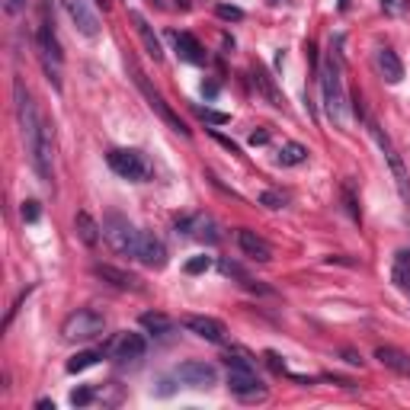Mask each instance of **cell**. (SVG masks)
Returning a JSON list of instances; mask_svg holds the SVG:
<instances>
[{
	"mask_svg": "<svg viewBox=\"0 0 410 410\" xmlns=\"http://www.w3.org/2000/svg\"><path fill=\"white\" fill-rule=\"evenodd\" d=\"M237 247L243 251V257L257 260V263H270V260H272L270 241H266V237H260L257 231H247V228L237 231Z\"/></svg>",
	"mask_w": 410,
	"mask_h": 410,
	"instance_id": "cell-14",
	"label": "cell"
},
{
	"mask_svg": "<svg viewBox=\"0 0 410 410\" xmlns=\"http://www.w3.org/2000/svg\"><path fill=\"white\" fill-rule=\"evenodd\" d=\"M180 7H189V0H180Z\"/></svg>",
	"mask_w": 410,
	"mask_h": 410,
	"instance_id": "cell-42",
	"label": "cell"
},
{
	"mask_svg": "<svg viewBox=\"0 0 410 410\" xmlns=\"http://www.w3.org/2000/svg\"><path fill=\"white\" fill-rule=\"evenodd\" d=\"M74 231H77V237H80L87 247H97V243L103 241V224H100L90 212H77V215H74Z\"/></svg>",
	"mask_w": 410,
	"mask_h": 410,
	"instance_id": "cell-17",
	"label": "cell"
},
{
	"mask_svg": "<svg viewBox=\"0 0 410 410\" xmlns=\"http://www.w3.org/2000/svg\"><path fill=\"white\" fill-rule=\"evenodd\" d=\"M145 266H151V270H160V266H167V247L157 241L154 234H145L141 231V243H138V257Z\"/></svg>",
	"mask_w": 410,
	"mask_h": 410,
	"instance_id": "cell-15",
	"label": "cell"
},
{
	"mask_svg": "<svg viewBox=\"0 0 410 410\" xmlns=\"http://www.w3.org/2000/svg\"><path fill=\"white\" fill-rule=\"evenodd\" d=\"M145 349H147L145 337L132 334V330H122V334H116L109 343H106L103 353L112 356V359H119V362H132V359H141V356H145Z\"/></svg>",
	"mask_w": 410,
	"mask_h": 410,
	"instance_id": "cell-8",
	"label": "cell"
},
{
	"mask_svg": "<svg viewBox=\"0 0 410 410\" xmlns=\"http://www.w3.org/2000/svg\"><path fill=\"white\" fill-rule=\"evenodd\" d=\"M320 90H324V109L327 116L334 119L337 126H346V116H343V109H346V93H343V77H340V52H330V58H327V64L320 68Z\"/></svg>",
	"mask_w": 410,
	"mask_h": 410,
	"instance_id": "cell-1",
	"label": "cell"
},
{
	"mask_svg": "<svg viewBox=\"0 0 410 410\" xmlns=\"http://www.w3.org/2000/svg\"><path fill=\"white\" fill-rule=\"evenodd\" d=\"M224 366L237 368V372H257V368H253V359L243 353V349H228V353H224Z\"/></svg>",
	"mask_w": 410,
	"mask_h": 410,
	"instance_id": "cell-26",
	"label": "cell"
},
{
	"mask_svg": "<svg viewBox=\"0 0 410 410\" xmlns=\"http://www.w3.org/2000/svg\"><path fill=\"white\" fill-rule=\"evenodd\" d=\"M174 375L180 378L183 385H189V388H212V385L218 382V368L212 366V362L189 359V362H183V366H176Z\"/></svg>",
	"mask_w": 410,
	"mask_h": 410,
	"instance_id": "cell-9",
	"label": "cell"
},
{
	"mask_svg": "<svg viewBox=\"0 0 410 410\" xmlns=\"http://www.w3.org/2000/svg\"><path fill=\"white\" fill-rule=\"evenodd\" d=\"M103 330H106V318L100 311H90V308L71 311L61 324V337L68 343H90L97 337H103Z\"/></svg>",
	"mask_w": 410,
	"mask_h": 410,
	"instance_id": "cell-2",
	"label": "cell"
},
{
	"mask_svg": "<svg viewBox=\"0 0 410 410\" xmlns=\"http://www.w3.org/2000/svg\"><path fill=\"white\" fill-rule=\"evenodd\" d=\"M202 93H205V97H215V93H218V84H205V87H202Z\"/></svg>",
	"mask_w": 410,
	"mask_h": 410,
	"instance_id": "cell-41",
	"label": "cell"
},
{
	"mask_svg": "<svg viewBox=\"0 0 410 410\" xmlns=\"http://www.w3.org/2000/svg\"><path fill=\"white\" fill-rule=\"evenodd\" d=\"M343 359H346L349 366H362V356H356L353 349H343Z\"/></svg>",
	"mask_w": 410,
	"mask_h": 410,
	"instance_id": "cell-39",
	"label": "cell"
},
{
	"mask_svg": "<svg viewBox=\"0 0 410 410\" xmlns=\"http://www.w3.org/2000/svg\"><path fill=\"white\" fill-rule=\"evenodd\" d=\"M382 10L401 16V13H407V0H382Z\"/></svg>",
	"mask_w": 410,
	"mask_h": 410,
	"instance_id": "cell-32",
	"label": "cell"
},
{
	"mask_svg": "<svg viewBox=\"0 0 410 410\" xmlns=\"http://www.w3.org/2000/svg\"><path fill=\"white\" fill-rule=\"evenodd\" d=\"M64 10H68L71 23H74V29L80 35H87V39H97L100 35V16L90 10V4L87 0H61Z\"/></svg>",
	"mask_w": 410,
	"mask_h": 410,
	"instance_id": "cell-11",
	"label": "cell"
},
{
	"mask_svg": "<svg viewBox=\"0 0 410 410\" xmlns=\"http://www.w3.org/2000/svg\"><path fill=\"white\" fill-rule=\"evenodd\" d=\"M93 401V388H77L74 394H71V404L74 407H84V404H90Z\"/></svg>",
	"mask_w": 410,
	"mask_h": 410,
	"instance_id": "cell-33",
	"label": "cell"
},
{
	"mask_svg": "<svg viewBox=\"0 0 410 410\" xmlns=\"http://www.w3.org/2000/svg\"><path fill=\"white\" fill-rule=\"evenodd\" d=\"M93 276L109 282L112 289H122V292H138L141 289V279L132 276L128 270H119V266H109V263H97L93 266Z\"/></svg>",
	"mask_w": 410,
	"mask_h": 410,
	"instance_id": "cell-13",
	"label": "cell"
},
{
	"mask_svg": "<svg viewBox=\"0 0 410 410\" xmlns=\"http://www.w3.org/2000/svg\"><path fill=\"white\" fill-rule=\"evenodd\" d=\"M209 266H212V257H193L186 263V272H189V276H199V272H205Z\"/></svg>",
	"mask_w": 410,
	"mask_h": 410,
	"instance_id": "cell-30",
	"label": "cell"
},
{
	"mask_svg": "<svg viewBox=\"0 0 410 410\" xmlns=\"http://www.w3.org/2000/svg\"><path fill=\"white\" fill-rule=\"evenodd\" d=\"M212 138H215V141H218V145H222V147H228L231 154H241V147H237V145H234V141H231V138H224V135L212 132Z\"/></svg>",
	"mask_w": 410,
	"mask_h": 410,
	"instance_id": "cell-37",
	"label": "cell"
},
{
	"mask_svg": "<svg viewBox=\"0 0 410 410\" xmlns=\"http://www.w3.org/2000/svg\"><path fill=\"white\" fill-rule=\"evenodd\" d=\"M266 141H270V132H263V128L251 135V145H253V147H257V145H266Z\"/></svg>",
	"mask_w": 410,
	"mask_h": 410,
	"instance_id": "cell-38",
	"label": "cell"
},
{
	"mask_svg": "<svg viewBox=\"0 0 410 410\" xmlns=\"http://www.w3.org/2000/svg\"><path fill=\"white\" fill-rule=\"evenodd\" d=\"M132 23H135V29H138V35H141V42H145L147 55H151L154 61H160V58H164V49H160V39L154 35V29L147 26V20L141 13H132Z\"/></svg>",
	"mask_w": 410,
	"mask_h": 410,
	"instance_id": "cell-20",
	"label": "cell"
},
{
	"mask_svg": "<svg viewBox=\"0 0 410 410\" xmlns=\"http://www.w3.org/2000/svg\"><path fill=\"white\" fill-rule=\"evenodd\" d=\"M23 222L29 224L39 222V202H23Z\"/></svg>",
	"mask_w": 410,
	"mask_h": 410,
	"instance_id": "cell-34",
	"label": "cell"
},
{
	"mask_svg": "<svg viewBox=\"0 0 410 410\" xmlns=\"http://www.w3.org/2000/svg\"><path fill=\"white\" fill-rule=\"evenodd\" d=\"M368 128H372V138H375V145H378V151L385 154V164L391 167V176H394V186H397V193H401V199L410 205V176H407V167H404V160H401V154L394 151V145H391V138L382 132V128L375 126V122H368Z\"/></svg>",
	"mask_w": 410,
	"mask_h": 410,
	"instance_id": "cell-5",
	"label": "cell"
},
{
	"mask_svg": "<svg viewBox=\"0 0 410 410\" xmlns=\"http://www.w3.org/2000/svg\"><path fill=\"white\" fill-rule=\"evenodd\" d=\"M378 71L385 74V80H388V84H401L404 64H401V58H397L391 49H378Z\"/></svg>",
	"mask_w": 410,
	"mask_h": 410,
	"instance_id": "cell-21",
	"label": "cell"
},
{
	"mask_svg": "<svg viewBox=\"0 0 410 410\" xmlns=\"http://www.w3.org/2000/svg\"><path fill=\"white\" fill-rule=\"evenodd\" d=\"M35 407H39V410H55V401H49V397H42V401L35 404Z\"/></svg>",
	"mask_w": 410,
	"mask_h": 410,
	"instance_id": "cell-40",
	"label": "cell"
},
{
	"mask_svg": "<svg viewBox=\"0 0 410 410\" xmlns=\"http://www.w3.org/2000/svg\"><path fill=\"white\" fill-rule=\"evenodd\" d=\"M251 74H253V84H257V87H260V93H263V97H266V100H270V103H272V106H282V103H285V100H282V93H279V90H276V84H272V77H270V74H266V71H263V68H253V71H251Z\"/></svg>",
	"mask_w": 410,
	"mask_h": 410,
	"instance_id": "cell-24",
	"label": "cell"
},
{
	"mask_svg": "<svg viewBox=\"0 0 410 410\" xmlns=\"http://www.w3.org/2000/svg\"><path fill=\"white\" fill-rule=\"evenodd\" d=\"M260 205H266V209H285V195L282 193H272V189H266V193L260 195Z\"/></svg>",
	"mask_w": 410,
	"mask_h": 410,
	"instance_id": "cell-29",
	"label": "cell"
},
{
	"mask_svg": "<svg viewBox=\"0 0 410 410\" xmlns=\"http://www.w3.org/2000/svg\"><path fill=\"white\" fill-rule=\"evenodd\" d=\"M103 237L116 253L122 257H138V243H141V231L135 228L128 218L122 215H106L103 218Z\"/></svg>",
	"mask_w": 410,
	"mask_h": 410,
	"instance_id": "cell-3",
	"label": "cell"
},
{
	"mask_svg": "<svg viewBox=\"0 0 410 410\" xmlns=\"http://www.w3.org/2000/svg\"><path fill=\"white\" fill-rule=\"evenodd\" d=\"M23 7H26V0H4V10H7L10 16L23 13Z\"/></svg>",
	"mask_w": 410,
	"mask_h": 410,
	"instance_id": "cell-36",
	"label": "cell"
},
{
	"mask_svg": "<svg viewBox=\"0 0 410 410\" xmlns=\"http://www.w3.org/2000/svg\"><path fill=\"white\" fill-rule=\"evenodd\" d=\"M106 164L116 176L122 180H132V183H141L151 176V164L141 151H132V147H116V151L106 154Z\"/></svg>",
	"mask_w": 410,
	"mask_h": 410,
	"instance_id": "cell-4",
	"label": "cell"
},
{
	"mask_svg": "<svg viewBox=\"0 0 410 410\" xmlns=\"http://www.w3.org/2000/svg\"><path fill=\"white\" fill-rule=\"evenodd\" d=\"M228 391L241 401H263L266 388L257 378V372H237V368H228Z\"/></svg>",
	"mask_w": 410,
	"mask_h": 410,
	"instance_id": "cell-10",
	"label": "cell"
},
{
	"mask_svg": "<svg viewBox=\"0 0 410 410\" xmlns=\"http://www.w3.org/2000/svg\"><path fill=\"white\" fill-rule=\"evenodd\" d=\"M272 4H279V0H272Z\"/></svg>",
	"mask_w": 410,
	"mask_h": 410,
	"instance_id": "cell-44",
	"label": "cell"
},
{
	"mask_svg": "<svg viewBox=\"0 0 410 410\" xmlns=\"http://www.w3.org/2000/svg\"><path fill=\"white\" fill-rule=\"evenodd\" d=\"M39 58H42V68L55 84V90H61V45H58L49 23H42V29H39Z\"/></svg>",
	"mask_w": 410,
	"mask_h": 410,
	"instance_id": "cell-7",
	"label": "cell"
},
{
	"mask_svg": "<svg viewBox=\"0 0 410 410\" xmlns=\"http://www.w3.org/2000/svg\"><path fill=\"white\" fill-rule=\"evenodd\" d=\"M279 164L282 167H299V164H305L308 160V147L299 145V141H285L282 147H279Z\"/></svg>",
	"mask_w": 410,
	"mask_h": 410,
	"instance_id": "cell-23",
	"label": "cell"
},
{
	"mask_svg": "<svg viewBox=\"0 0 410 410\" xmlns=\"http://www.w3.org/2000/svg\"><path fill=\"white\" fill-rule=\"evenodd\" d=\"M218 270H222L224 276H234V279H241V282H247V272H243L237 263H231V260H222V263H218Z\"/></svg>",
	"mask_w": 410,
	"mask_h": 410,
	"instance_id": "cell-31",
	"label": "cell"
},
{
	"mask_svg": "<svg viewBox=\"0 0 410 410\" xmlns=\"http://www.w3.org/2000/svg\"><path fill=\"white\" fill-rule=\"evenodd\" d=\"M93 4H103V7H106V0H93Z\"/></svg>",
	"mask_w": 410,
	"mask_h": 410,
	"instance_id": "cell-43",
	"label": "cell"
},
{
	"mask_svg": "<svg viewBox=\"0 0 410 410\" xmlns=\"http://www.w3.org/2000/svg\"><path fill=\"white\" fill-rule=\"evenodd\" d=\"M215 13L222 16V20H228V23H241L243 20V10L241 7H231V4H218Z\"/></svg>",
	"mask_w": 410,
	"mask_h": 410,
	"instance_id": "cell-28",
	"label": "cell"
},
{
	"mask_svg": "<svg viewBox=\"0 0 410 410\" xmlns=\"http://www.w3.org/2000/svg\"><path fill=\"white\" fill-rule=\"evenodd\" d=\"M391 279H394V285L410 299V251H397L394 272H391Z\"/></svg>",
	"mask_w": 410,
	"mask_h": 410,
	"instance_id": "cell-22",
	"label": "cell"
},
{
	"mask_svg": "<svg viewBox=\"0 0 410 410\" xmlns=\"http://www.w3.org/2000/svg\"><path fill=\"white\" fill-rule=\"evenodd\" d=\"M195 116H199L202 122H212V126H224V122H231L228 112H218V109H195Z\"/></svg>",
	"mask_w": 410,
	"mask_h": 410,
	"instance_id": "cell-27",
	"label": "cell"
},
{
	"mask_svg": "<svg viewBox=\"0 0 410 410\" xmlns=\"http://www.w3.org/2000/svg\"><path fill=\"white\" fill-rule=\"evenodd\" d=\"M266 366H270L272 372H279V375H282V372H285L282 356H279V353H272V349H270V353H266Z\"/></svg>",
	"mask_w": 410,
	"mask_h": 410,
	"instance_id": "cell-35",
	"label": "cell"
},
{
	"mask_svg": "<svg viewBox=\"0 0 410 410\" xmlns=\"http://www.w3.org/2000/svg\"><path fill=\"white\" fill-rule=\"evenodd\" d=\"M103 356V349H84V353H77L74 359L68 362V372L74 375V372H84V368H90V366H97V359Z\"/></svg>",
	"mask_w": 410,
	"mask_h": 410,
	"instance_id": "cell-25",
	"label": "cell"
},
{
	"mask_svg": "<svg viewBox=\"0 0 410 410\" xmlns=\"http://www.w3.org/2000/svg\"><path fill=\"white\" fill-rule=\"evenodd\" d=\"M183 324H186L189 334L202 337V340H209V343H224V337H228V330H224L222 320L209 318V314H189Z\"/></svg>",
	"mask_w": 410,
	"mask_h": 410,
	"instance_id": "cell-12",
	"label": "cell"
},
{
	"mask_svg": "<svg viewBox=\"0 0 410 410\" xmlns=\"http://www.w3.org/2000/svg\"><path fill=\"white\" fill-rule=\"evenodd\" d=\"M375 359L382 362L385 368H394V372H401V375H410V353H404V349H397V346H378L375 349Z\"/></svg>",
	"mask_w": 410,
	"mask_h": 410,
	"instance_id": "cell-18",
	"label": "cell"
},
{
	"mask_svg": "<svg viewBox=\"0 0 410 410\" xmlns=\"http://www.w3.org/2000/svg\"><path fill=\"white\" fill-rule=\"evenodd\" d=\"M138 324L145 327L147 334L151 337H167V334H174V318H167V314H160V311H145L138 318Z\"/></svg>",
	"mask_w": 410,
	"mask_h": 410,
	"instance_id": "cell-19",
	"label": "cell"
},
{
	"mask_svg": "<svg viewBox=\"0 0 410 410\" xmlns=\"http://www.w3.org/2000/svg\"><path fill=\"white\" fill-rule=\"evenodd\" d=\"M170 42L176 45V55H180L183 61H189V64H205V61H209L205 49L195 42V35H189V32H170Z\"/></svg>",
	"mask_w": 410,
	"mask_h": 410,
	"instance_id": "cell-16",
	"label": "cell"
},
{
	"mask_svg": "<svg viewBox=\"0 0 410 410\" xmlns=\"http://www.w3.org/2000/svg\"><path fill=\"white\" fill-rule=\"evenodd\" d=\"M128 71H132V74H135V84H138V90H141V93H145L147 106H151V109H154V112H157V116H160V119H164V122H167V126H170V128H174V132H180V135H183V138H189V128H186V122H183V119H180V116H176V112H174V109H170V106H167V103H164V97H160V93H157V90H151V84H147V77H145V74H141V68H138V64H135V61H128Z\"/></svg>",
	"mask_w": 410,
	"mask_h": 410,
	"instance_id": "cell-6",
	"label": "cell"
}]
</instances>
